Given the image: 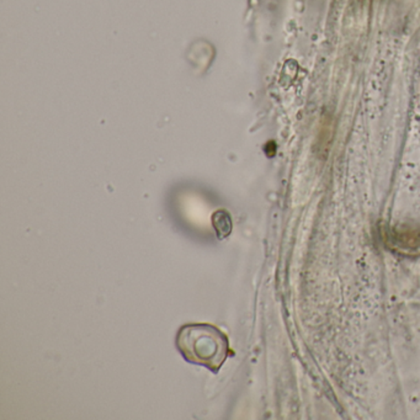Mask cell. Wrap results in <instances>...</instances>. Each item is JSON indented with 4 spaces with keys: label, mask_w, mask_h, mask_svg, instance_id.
Listing matches in <instances>:
<instances>
[{
    "label": "cell",
    "mask_w": 420,
    "mask_h": 420,
    "mask_svg": "<svg viewBox=\"0 0 420 420\" xmlns=\"http://www.w3.org/2000/svg\"><path fill=\"white\" fill-rule=\"evenodd\" d=\"M177 346L184 359L217 373L225 362L230 343L219 328L211 324H186L180 328Z\"/></svg>",
    "instance_id": "obj_1"
},
{
    "label": "cell",
    "mask_w": 420,
    "mask_h": 420,
    "mask_svg": "<svg viewBox=\"0 0 420 420\" xmlns=\"http://www.w3.org/2000/svg\"><path fill=\"white\" fill-rule=\"evenodd\" d=\"M212 225L219 239L228 237L232 231V221L230 213L225 210H219L213 214Z\"/></svg>",
    "instance_id": "obj_2"
}]
</instances>
